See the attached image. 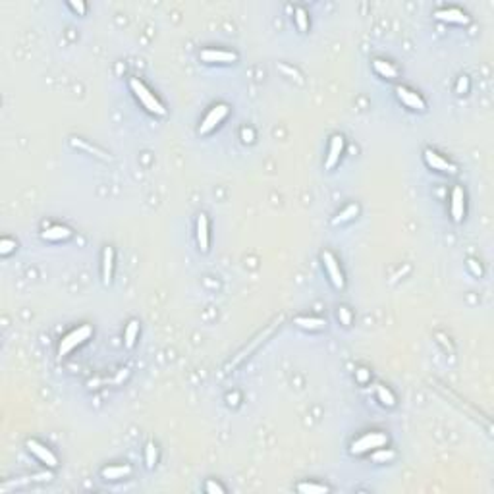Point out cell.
I'll list each match as a JSON object with an SVG mask.
<instances>
[{
  "label": "cell",
  "mask_w": 494,
  "mask_h": 494,
  "mask_svg": "<svg viewBox=\"0 0 494 494\" xmlns=\"http://www.w3.org/2000/svg\"><path fill=\"white\" fill-rule=\"evenodd\" d=\"M338 319L342 320V324H346V326H349V324H351V315H349V311L346 309V307H340Z\"/></svg>",
  "instance_id": "cell-29"
},
{
  "label": "cell",
  "mask_w": 494,
  "mask_h": 494,
  "mask_svg": "<svg viewBox=\"0 0 494 494\" xmlns=\"http://www.w3.org/2000/svg\"><path fill=\"white\" fill-rule=\"evenodd\" d=\"M438 20L442 21H454V23H469V18L465 16L462 10L457 8H450V10H438L435 14Z\"/></svg>",
  "instance_id": "cell-15"
},
{
  "label": "cell",
  "mask_w": 494,
  "mask_h": 494,
  "mask_svg": "<svg viewBox=\"0 0 494 494\" xmlns=\"http://www.w3.org/2000/svg\"><path fill=\"white\" fill-rule=\"evenodd\" d=\"M242 139L245 141V143H251V141H253V129H249V127H243V129H242Z\"/></svg>",
  "instance_id": "cell-34"
},
{
  "label": "cell",
  "mask_w": 494,
  "mask_h": 494,
  "mask_svg": "<svg viewBox=\"0 0 494 494\" xmlns=\"http://www.w3.org/2000/svg\"><path fill=\"white\" fill-rule=\"evenodd\" d=\"M91 332H93V330H91V326H87V324H83V326H79V328L72 330L68 336L60 342L58 353L60 355H68L76 346H79V344H83L85 340H89Z\"/></svg>",
  "instance_id": "cell-2"
},
{
  "label": "cell",
  "mask_w": 494,
  "mask_h": 494,
  "mask_svg": "<svg viewBox=\"0 0 494 494\" xmlns=\"http://www.w3.org/2000/svg\"><path fill=\"white\" fill-rule=\"evenodd\" d=\"M49 479H52V475L50 473H37V475H31V477H21V479H16V481H10V483H6L2 488H0V492H8L10 488H16V486H21V484H27V483H33V481H49Z\"/></svg>",
  "instance_id": "cell-11"
},
{
  "label": "cell",
  "mask_w": 494,
  "mask_h": 494,
  "mask_svg": "<svg viewBox=\"0 0 494 494\" xmlns=\"http://www.w3.org/2000/svg\"><path fill=\"white\" fill-rule=\"evenodd\" d=\"M70 236H72V232H70V228H66V226H52V228L43 232V240L58 242V240H66Z\"/></svg>",
  "instance_id": "cell-17"
},
{
  "label": "cell",
  "mask_w": 494,
  "mask_h": 494,
  "mask_svg": "<svg viewBox=\"0 0 494 494\" xmlns=\"http://www.w3.org/2000/svg\"><path fill=\"white\" fill-rule=\"evenodd\" d=\"M226 114H228V107H226V105H216V107L207 114V118H205L201 127H199V131H201V134H209L213 127H216V124L222 122Z\"/></svg>",
  "instance_id": "cell-4"
},
{
  "label": "cell",
  "mask_w": 494,
  "mask_h": 494,
  "mask_svg": "<svg viewBox=\"0 0 494 494\" xmlns=\"http://www.w3.org/2000/svg\"><path fill=\"white\" fill-rule=\"evenodd\" d=\"M201 58L205 62H236V54L228 52V50H203Z\"/></svg>",
  "instance_id": "cell-12"
},
{
  "label": "cell",
  "mask_w": 494,
  "mask_h": 494,
  "mask_svg": "<svg viewBox=\"0 0 494 494\" xmlns=\"http://www.w3.org/2000/svg\"><path fill=\"white\" fill-rule=\"evenodd\" d=\"M129 87H131V91L136 93V97L143 103V107L149 110V112H153V114H158V116H162V114H166V108L158 103V98L149 91V89L139 81L137 78H134L131 81H129Z\"/></svg>",
  "instance_id": "cell-1"
},
{
  "label": "cell",
  "mask_w": 494,
  "mask_h": 494,
  "mask_svg": "<svg viewBox=\"0 0 494 494\" xmlns=\"http://www.w3.org/2000/svg\"><path fill=\"white\" fill-rule=\"evenodd\" d=\"M127 375H129V371H127V369H122V371L118 373V377L114 378V382H116V384H120V382H122V380H124V378H126Z\"/></svg>",
  "instance_id": "cell-35"
},
{
  "label": "cell",
  "mask_w": 494,
  "mask_h": 494,
  "mask_svg": "<svg viewBox=\"0 0 494 494\" xmlns=\"http://www.w3.org/2000/svg\"><path fill=\"white\" fill-rule=\"evenodd\" d=\"M322 261H324V267H326L330 278H332V284H334L336 288H344V274H342V271H340L336 257H334L330 251H324L322 253Z\"/></svg>",
  "instance_id": "cell-5"
},
{
  "label": "cell",
  "mask_w": 494,
  "mask_h": 494,
  "mask_svg": "<svg viewBox=\"0 0 494 494\" xmlns=\"http://www.w3.org/2000/svg\"><path fill=\"white\" fill-rule=\"evenodd\" d=\"M27 448H29L31 452L37 455V457H39L43 464L49 465V467H56V465H58V459H56V455L52 454V452H50L47 446H43L41 442H37V440H27Z\"/></svg>",
  "instance_id": "cell-7"
},
{
  "label": "cell",
  "mask_w": 494,
  "mask_h": 494,
  "mask_svg": "<svg viewBox=\"0 0 494 494\" xmlns=\"http://www.w3.org/2000/svg\"><path fill=\"white\" fill-rule=\"evenodd\" d=\"M129 473H131V467L129 465H110L107 469H103V479L116 481V479H122V477H126Z\"/></svg>",
  "instance_id": "cell-16"
},
{
  "label": "cell",
  "mask_w": 494,
  "mask_h": 494,
  "mask_svg": "<svg viewBox=\"0 0 494 494\" xmlns=\"http://www.w3.org/2000/svg\"><path fill=\"white\" fill-rule=\"evenodd\" d=\"M295 21H298V27L301 31L309 29V16L303 8H295Z\"/></svg>",
  "instance_id": "cell-24"
},
{
  "label": "cell",
  "mask_w": 494,
  "mask_h": 494,
  "mask_svg": "<svg viewBox=\"0 0 494 494\" xmlns=\"http://www.w3.org/2000/svg\"><path fill=\"white\" fill-rule=\"evenodd\" d=\"M205 488H207V492H211V494H224V488L220 486V484L214 483V481H207Z\"/></svg>",
  "instance_id": "cell-28"
},
{
  "label": "cell",
  "mask_w": 494,
  "mask_h": 494,
  "mask_svg": "<svg viewBox=\"0 0 494 494\" xmlns=\"http://www.w3.org/2000/svg\"><path fill=\"white\" fill-rule=\"evenodd\" d=\"M355 378H357L359 382H367L369 378H371V373H369L367 369H357L355 371Z\"/></svg>",
  "instance_id": "cell-32"
},
{
  "label": "cell",
  "mask_w": 494,
  "mask_h": 494,
  "mask_svg": "<svg viewBox=\"0 0 494 494\" xmlns=\"http://www.w3.org/2000/svg\"><path fill=\"white\" fill-rule=\"evenodd\" d=\"M469 89V78H465V76H462V78L457 79V85H455V91L457 93H465Z\"/></svg>",
  "instance_id": "cell-30"
},
{
  "label": "cell",
  "mask_w": 494,
  "mask_h": 494,
  "mask_svg": "<svg viewBox=\"0 0 494 494\" xmlns=\"http://www.w3.org/2000/svg\"><path fill=\"white\" fill-rule=\"evenodd\" d=\"M295 324L301 326V328H307V330H319V328H324L326 320L315 319V317H300V319H295Z\"/></svg>",
  "instance_id": "cell-19"
},
{
  "label": "cell",
  "mask_w": 494,
  "mask_h": 494,
  "mask_svg": "<svg viewBox=\"0 0 494 494\" xmlns=\"http://www.w3.org/2000/svg\"><path fill=\"white\" fill-rule=\"evenodd\" d=\"M425 160H426V164L431 166L433 170H440V172H448V174H455V172H457L455 164H452V162L444 160L442 156L436 155L435 151H431V149H426V151H425Z\"/></svg>",
  "instance_id": "cell-6"
},
{
  "label": "cell",
  "mask_w": 494,
  "mask_h": 494,
  "mask_svg": "<svg viewBox=\"0 0 494 494\" xmlns=\"http://www.w3.org/2000/svg\"><path fill=\"white\" fill-rule=\"evenodd\" d=\"M388 442V436L382 435V433H369V435H365L363 438H359L357 442H353V446H351V454H365V452H369L371 448H382V446H386Z\"/></svg>",
  "instance_id": "cell-3"
},
{
  "label": "cell",
  "mask_w": 494,
  "mask_h": 494,
  "mask_svg": "<svg viewBox=\"0 0 494 494\" xmlns=\"http://www.w3.org/2000/svg\"><path fill=\"white\" fill-rule=\"evenodd\" d=\"M14 249H16V242H12V240H2L0 242V253L2 255H8Z\"/></svg>",
  "instance_id": "cell-27"
},
{
  "label": "cell",
  "mask_w": 494,
  "mask_h": 494,
  "mask_svg": "<svg viewBox=\"0 0 494 494\" xmlns=\"http://www.w3.org/2000/svg\"><path fill=\"white\" fill-rule=\"evenodd\" d=\"M145 462H147V467H155V464H156V448H155V444H147Z\"/></svg>",
  "instance_id": "cell-25"
},
{
  "label": "cell",
  "mask_w": 494,
  "mask_h": 494,
  "mask_svg": "<svg viewBox=\"0 0 494 494\" xmlns=\"http://www.w3.org/2000/svg\"><path fill=\"white\" fill-rule=\"evenodd\" d=\"M467 267H469V271L473 272L475 276H481V274H483V269L477 265V261H475V259H469V261H467Z\"/></svg>",
  "instance_id": "cell-31"
},
{
  "label": "cell",
  "mask_w": 494,
  "mask_h": 494,
  "mask_svg": "<svg viewBox=\"0 0 494 494\" xmlns=\"http://www.w3.org/2000/svg\"><path fill=\"white\" fill-rule=\"evenodd\" d=\"M377 396H378V400H380V404H384V406H388V407H392L394 404H396V398H394V394H392L386 386H377Z\"/></svg>",
  "instance_id": "cell-23"
},
{
  "label": "cell",
  "mask_w": 494,
  "mask_h": 494,
  "mask_svg": "<svg viewBox=\"0 0 494 494\" xmlns=\"http://www.w3.org/2000/svg\"><path fill=\"white\" fill-rule=\"evenodd\" d=\"M373 68H375V72H377V74H380L382 78L394 79L398 76V70L394 68L392 64L384 62V60H375V62H373Z\"/></svg>",
  "instance_id": "cell-18"
},
{
  "label": "cell",
  "mask_w": 494,
  "mask_h": 494,
  "mask_svg": "<svg viewBox=\"0 0 494 494\" xmlns=\"http://www.w3.org/2000/svg\"><path fill=\"white\" fill-rule=\"evenodd\" d=\"M396 93H398V97L402 98V103H404V105H407L409 108H415V110H425V101L419 97L417 93H413V91H409V89H406V87H398Z\"/></svg>",
  "instance_id": "cell-8"
},
{
  "label": "cell",
  "mask_w": 494,
  "mask_h": 494,
  "mask_svg": "<svg viewBox=\"0 0 494 494\" xmlns=\"http://www.w3.org/2000/svg\"><path fill=\"white\" fill-rule=\"evenodd\" d=\"M137 334H139V322L137 320H129V324H127L126 328V336H124L126 338V348H134Z\"/></svg>",
  "instance_id": "cell-21"
},
{
  "label": "cell",
  "mask_w": 494,
  "mask_h": 494,
  "mask_svg": "<svg viewBox=\"0 0 494 494\" xmlns=\"http://www.w3.org/2000/svg\"><path fill=\"white\" fill-rule=\"evenodd\" d=\"M392 457H394V452H390V450H380V452L373 455L375 462H390Z\"/></svg>",
  "instance_id": "cell-26"
},
{
  "label": "cell",
  "mask_w": 494,
  "mask_h": 494,
  "mask_svg": "<svg viewBox=\"0 0 494 494\" xmlns=\"http://www.w3.org/2000/svg\"><path fill=\"white\" fill-rule=\"evenodd\" d=\"M342 149H344V137L334 136L330 141V151L326 156V168H334V164L338 162L340 155H342Z\"/></svg>",
  "instance_id": "cell-10"
},
{
  "label": "cell",
  "mask_w": 494,
  "mask_h": 494,
  "mask_svg": "<svg viewBox=\"0 0 494 494\" xmlns=\"http://www.w3.org/2000/svg\"><path fill=\"white\" fill-rule=\"evenodd\" d=\"M298 490L303 494H326L328 492V486L324 484H315V483H301L298 486Z\"/></svg>",
  "instance_id": "cell-22"
},
{
  "label": "cell",
  "mask_w": 494,
  "mask_h": 494,
  "mask_svg": "<svg viewBox=\"0 0 494 494\" xmlns=\"http://www.w3.org/2000/svg\"><path fill=\"white\" fill-rule=\"evenodd\" d=\"M112 269H114V249L105 247V257H103V282H105V286L112 282Z\"/></svg>",
  "instance_id": "cell-13"
},
{
  "label": "cell",
  "mask_w": 494,
  "mask_h": 494,
  "mask_svg": "<svg viewBox=\"0 0 494 494\" xmlns=\"http://www.w3.org/2000/svg\"><path fill=\"white\" fill-rule=\"evenodd\" d=\"M70 6H72L76 12H79L81 16L85 14V4H83V2H79V0H78V2H76V0H72V2H70Z\"/></svg>",
  "instance_id": "cell-33"
},
{
  "label": "cell",
  "mask_w": 494,
  "mask_h": 494,
  "mask_svg": "<svg viewBox=\"0 0 494 494\" xmlns=\"http://www.w3.org/2000/svg\"><path fill=\"white\" fill-rule=\"evenodd\" d=\"M464 191H462V187H455L452 191V216L455 222H459L464 218Z\"/></svg>",
  "instance_id": "cell-14"
},
{
  "label": "cell",
  "mask_w": 494,
  "mask_h": 494,
  "mask_svg": "<svg viewBox=\"0 0 494 494\" xmlns=\"http://www.w3.org/2000/svg\"><path fill=\"white\" fill-rule=\"evenodd\" d=\"M359 213V207L357 205H348L342 213H338V216L332 220V224H342V222H348V220H351L355 214Z\"/></svg>",
  "instance_id": "cell-20"
},
{
  "label": "cell",
  "mask_w": 494,
  "mask_h": 494,
  "mask_svg": "<svg viewBox=\"0 0 494 494\" xmlns=\"http://www.w3.org/2000/svg\"><path fill=\"white\" fill-rule=\"evenodd\" d=\"M197 242H199L201 251H209V222H207V214L203 213L197 218Z\"/></svg>",
  "instance_id": "cell-9"
}]
</instances>
